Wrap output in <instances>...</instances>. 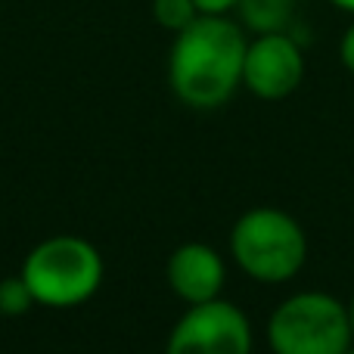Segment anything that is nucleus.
<instances>
[{
	"label": "nucleus",
	"instance_id": "obj_13",
	"mask_svg": "<svg viewBox=\"0 0 354 354\" xmlns=\"http://www.w3.org/2000/svg\"><path fill=\"white\" fill-rule=\"evenodd\" d=\"M333 6H339V10H345V12H354V0H330Z\"/></svg>",
	"mask_w": 354,
	"mask_h": 354
},
{
	"label": "nucleus",
	"instance_id": "obj_11",
	"mask_svg": "<svg viewBox=\"0 0 354 354\" xmlns=\"http://www.w3.org/2000/svg\"><path fill=\"white\" fill-rule=\"evenodd\" d=\"M239 0H196L202 16H227V12L236 10Z\"/></svg>",
	"mask_w": 354,
	"mask_h": 354
},
{
	"label": "nucleus",
	"instance_id": "obj_15",
	"mask_svg": "<svg viewBox=\"0 0 354 354\" xmlns=\"http://www.w3.org/2000/svg\"><path fill=\"white\" fill-rule=\"evenodd\" d=\"M345 354H354V348H348V351H345Z\"/></svg>",
	"mask_w": 354,
	"mask_h": 354
},
{
	"label": "nucleus",
	"instance_id": "obj_9",
	"mask_svg": "<svg viewBox=\"0 0 354 354\" xmlns=\"http://www.w3.org/2000/svg\"><path fill=\"white\" fill-rule=\"evenodd\" d=\"M199 16L202 12L196 6V0H153V19L171 35H180Z\"/></svg>",
	"mask_w": 354,
	"mask_h": 354
},
{
	"label": "nucleus",
	"instance_id": "obj_4",
	"mask_svg": "<svg viewBox=\"0 0 354 354\" xmlns=\"http://www.w3.org/2000/svg\"><path fill=\"white\" fill-rule=\"evenodd\" d=\"M351 339L348 308L326 292L289 295L268 320V342L274 354H345Z\"/></svg>",
	"mask_w": 354,
	"mask_h": 354
},
{
	"label": "nucleus",
	"instance_id": "obj_7",
	"mask_svg": "<svg viewBox=\"0 0 354 354\" xmlns=\"http://www.w3.org/2000/svg\"><path fill=\"white\" fill-rule=\"evenodd\" d=\"M168 286L180 301L187 305H202V301L221 299V289L227 280L224 258L205 243H183L171 252L165 264Z\"/></svg>",
	"mask_w": 354,
	"mask_h": 354
},
{
	"label": "nucleus",
	"instance_id": "obj_10",
	"mask_svg": "<svg viewBox=\"0 0 354 354\" xmlns=\"http://www.w3.org/2000/svg\"><path fill=\"white\" fill-rule=\"evenodd\" d=\"M35 308V295L28 292L22 277H6L0 280V314L6 317H19V314H28Z\"/></svg>",
	"mask_w": 354,
	"mask_h": 354
},
{
	"label": "nucleus",
	"instance_id": "obj_6",
	"mask_svg": "<svg viewBox=\"0 0 354 354\" xmlns=\"http://www.w3.org/2000/svg\"><path fill=\"white\" fill-rule=\"evenodd\" d=\"M305 78V53L289 31L255 35L245 47L243 84L258 100H286Z\"/></svg>",
	"mask_w": 354,
	"mask_h": 354
},
{
	"label": "nucleus",
	"instance_id": "obj_14",
	"mask_svg": "<svg viewBox=\"0 0 354 354\" xmlns=\"http://www.w3.org/2000/svg\"><path fill=\"white\" fill-rule=\"evenodd\" d=\"M348 317H351V333H354V299H351V305H348Z\"/></svg>",
	"mask_w": 354,
	"mask_h": 354
},
{
	"label": "nucleus",
	"instance_id": "obj_2",
	"mask_svg": "<svg viewBox=\"0 0 354 354\" xmlns=\"http://www.w3.org/2000/svg\"><path fill=\"white\" fill-rule=\"evenodd\" d=\"M19 277L35 295V305L75 308L93 299L103 286V255L91 239L59 233L25 255Z\"/></svg>",
	"mask_w": 354,
	"mask_h": 354
},
{
	"label": "nucleus",
	"instance_id": "obj_8",
	"mask_svg": "<svg viewBox=\"0 0 354 354\" xmlns=\"http://www.w3.org/2000/svg\"><path fill=\"white\" fill-rule=\"evenodd\" d=\"M236 12L243 25L255 35L286 31L295 16V0H239Z\"/></svg>",
	"mask_w": 354,
	"mask_h": 354
},
{
	"label": "nucleus",
	"instance_id": "obj_12",
	"mask_svg": "<svg viewBox=\"0 0 354 354\" xmlns=\"http://www.w3.org/2000/svg\"><path fill=\"white\" fill-rule=\"evenodd\" d=\"M339 56H342V66L354 75V22L348 25V31L342 35V44H339Z\"/></svg>",
	"mask_w": 354,
	"mask_h": 354
},
{
	"label": "nucleus",
	"instance_id": "obj_1",
	"mask_svg": "<svg viewBox=\"0 0 354 354\" xmlns=\"http://www.w3.org/2000/svg\"><path fill=\"white\" fill-rule=\"evenodd\" d=\"M243 25L227 16H199L174 35L168 53V84L189 109H218L243 84L245 62Z\"/></svg>",
	"mask_w": 354,
	"mask_h": 354
},
{
	"label": "nucleus",
	"instance_id": "obj_3",
	"mask_svg": "<svg viewBox=\"0 0 354 354\" xmlns=\"http://www.w3.org/2000/svg\"><path fill=\"white\" fill-rule=\"evenodd\" d=\"M230 255L258 283H286L305 268L308 236L280 208H249L230 230Z\"/></svg>",
	"mask_w": 354,
	"mask_h": 354
},
{
	"label": "nucleus",
	"instance_id": "obj_5",
	"mask_svg": "<svg viewBox=\"0 0 354 354\" xmlns=\"http://www.w3.org/2000/svg\"><path fill=\"white\" fill-rule=\"evenodd\" d=\"M165 354H252V324L224 299L189 305L168 336Z\"/></svg>",
	"mask_w": 354,
	"mask_h": 354
}]
</instances>
